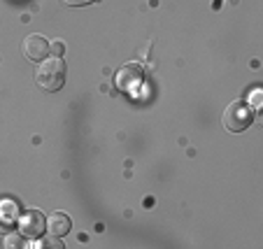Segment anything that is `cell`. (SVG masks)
Here are the masks:
<instances>
[{"label": "cell", "instance_id": "1", "mask_svg": "<svg viewBox=\"0 0 263 249\" xmlns=\"http://www.w3.org/2000/svg\"><path fill=\"white\" fill-rule=\"evenodd\" d=\"M65 61L61 56H49V59L40 61L37 72H35V82L45 91H59L65 84Z\"/></svg>", "mask_w": 263, "mask_h": 249}, {"label": "cell", "instance_id": "2", "mask_svg": "<svg viewBox=\"0 0 263 249\" xmlns=\"http://www.w3.org/2000/svg\"><path fill=\"white\" fill-rule=\"evenodd\" d=\"M221 121H223V126H226V130H231V133H242L254 121L252 105L245 103V100H235V103H231L229 107H226Z\"/></svg>", "mask_w": 263, "mask_h": 249}, {"label": "cell", "instance_id": "3", "mask_svg": "<svg viewBox=\"0 0 263 249\" xmlns=\"http://www.w3.org/2000/svg\"><path fill=\"white\" fill-rule=\"evenodd\" d=\"M16 224H19L21 235H26V238H40L47 231V217L42 215L40 209H26L24 215H19Z\"/></svg>", "mask_w": 263, "mask_h": 249}, {"label": "cell", "instance_id": "4", "mask_svg": "<svg viewBox=\"0 0 263 249\" xmlns=\"http://www.w3.org/2000/svg\"><path fill=\"white\" fill-rule=\"evenodd\" d=\"M49 42H47V37L45 35H40V33H33V35H28L24 40V45H21V49H24V54H26V59H30V61H45L47 59V54H49Z\"/></svg>", "mask_w": 263, "mask_h": 249}, {"label": "cell", "instance_id": "5", "mask_svg": "<svg viewBox=\"0 0 263 249\" xmlns=\"http://www.w3.org/2000/svg\"><path fill=\"white\" fill-rule=\"evenodd\" d=\"M70 228H72V219H70L65 212H51V215L47 217V231H49L51 235L63 238L65 233H70Z\"/></svg>", "mask_w": 263, "mask_h": 249}, {"label": "cell", "instance_id": "6", "mask_svg": "<svg viewBox=\"0 0 263 249\" xmlns=\"http://www.w3.org/2000/svg\"><path fill=\"white\" fill-rule=\"evenodd\" d=\"M19 219V205L12 198H0V221L3 224H14Z\"/></svg>", "mask_w": 263, "mask_h": 249}, {"label": "cell", "instance_id": "7", "mask_svg": "<svg viewBox=\"0 0 263 249\" xmlns=\"http://www.w3.org/2000/svg\"><path fill=\"white\" fill-rule=\"evenodd\" d=\"M24 244V240H21V233L16 235V233H12V235H7L5 238V247L7 249H16V247H21Z\"/></svg>", "mask_w": 263, "mask_h": 249}, {"label": "cell", "instance_id": "8", "mask_svg": "<svg viewBox=\"0 0 263 249\" xmlns=\"http://www.w3.org/2000/svg\"><path fill=\"white\" fill-rule=\"evenodd\" d=\"M42 247H49V249H63V242L59 240V235H49V238L42 240Z\"/></svg>", "mask_w": 263, "mask_h": 249}, {"label": "cell", "instance_id": "9", "mask_svg": "<svg viewBox=\"0 0 263 249\" xmlns=\"http://www.w3.org/2000/svg\"><path fill=\"white\" fill-rule=\"evenodd\" d=\"M65 5L70 7H82V5H91V3H98V0H63Z\"/></svg>", "mask_w": 263, "mask_h": 249}, {"label": "cell", "instance_id": "10", "mask_svg": "<svg viewBox=\"0 0 263 249\" xmlns=\"http://www.w3.org/2000/svg\"><path fill=\"white\" fill-rule=\"evenodd\" d=\"M49 49H51V51H54V54H56V56H61V54H63V45H61V42H56V45H51V47H49Z\"/></svg>", "mask_w": 263, "mask_h": 249}]
</instances>
